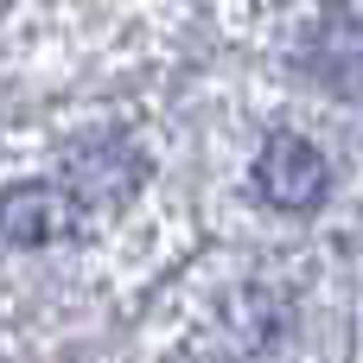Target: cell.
<instances>
[{"label": "cell", "mask_w": 363, "mask_h": 363, "mask_svg": "<svg viewBox=\"0 0 363 363\" xmlns=\"http://www.w3.org/2000/svg\"><path fill=\"white\" fill-rule=\"evenodd\" d=\"M325 185H332V172H325V160L306 134H274L255 160V191L274 211H319Z\"/></svg>", "instance_id": "1"}, {"label": "cell", "mask_w": 363, "mask_h": 363, "mask_svg": "<svg viewBox=\"0 0 363 363\" xmlns=\"http://www.w3.org/2000/svg\"><path fill=\"white\" fill-rule=\"evenodd\" d=\"M77 223H83V204L64 185H6L0 191V242L38 249V242L70 236Z\"/></svg>", "instance_id": "2"}]
</instances>
